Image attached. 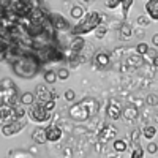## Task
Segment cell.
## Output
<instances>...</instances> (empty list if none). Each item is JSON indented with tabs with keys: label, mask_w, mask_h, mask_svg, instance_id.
Here are the masks:
<instances>
[{
	"label": "cell",
	"mask_w": 158,
	"mask_h": 158,
	"mask_svg": "<svg viewBox=\"0 0 158 158\" xmlns=\"http://www.w3.org/2000/svg\"><path fill=\"white\" fill-rule=\"evenodd\" d=\"M40 57H36L35 54H19L16 52L15 54V59L11 60V67H13V71H15L19 77H25V79H30L33 77L38 71H40Z\"/></svg>",
	"instance_id": "cell-1"
},
{
	"label": "cell",
	"mask_w": 158,
	"mask_h": 158,
	"mask_svg": "<svg viewBox=\"0 0 158 158\" xmlns=\"http://www.w3.org/2000/svg\"><path fill=\"white\" fill-rule=\"evenodd\" d=\"M98 112V103L94 98H84L79 103L70 106L68 115L74 122H85L87 118L94 117Z\"/></svg>",
	"instance_id": "cell-2"
},
{
	"label": "cell",
	"mask_w": 158,
	"mask_h": 158,
	"mask_svg": "<svg viewBox=\"0 0 158 158\" xmlns=\"http://www.w3.org/2000/svg\"><path fill=\"white\" fill-rule=\"evenodd\" d=\"M103 22L101 19V13L98 11H89L79 19V22L73 27V35H85L89 32H94L98 25Z\"/></svg>",
	"instance_id": "cell-3"
},
{
	"label": "cell",
	"mask_w": 158,
	"mask_h": 158,
	"mask_svg": "<svg viewBox=\"0 0 158 158\" xmlns=\"http://www.w3.org/2000/svg\"><path fill=\"white\" fill-rule=\"evenodd\" d=\"M38 0H8V11L18 19L29 16V13L38 6Z\"/></svg>",
	"instance_id": "cell-4"
},
{
	"label": "cell",
	"mask_w": 158,
	"mask_h": 158,
	"mask_svg": "<svg viewBox=\"0 0 158 158\" xmlns=\"http://www.w3.org/2000/svg\"><path fill=\"white\" fill-rule=\"evenodd\" d=\"M29 117L32 118L33 122H36V123H43V122H48L49 118H51V112L46 111L43 101L38 100V103L30 104V108H29Z\"/></svg>",
	"instance_id": "cell-5"
},
{
	"label": "cell",
	"mask_w": 158,
	"mask_h": 158,
	"mask_svg": "<svg viewBox=\"0 0 158 158\" xmlns=\"http://www.w3.org/2000/svg\"><path fill=\"white\" fill-rule=\"evenodd\" d=\"M41 59H46L49 62H62L65 60V52L56 44H48L41 49Z\"/></svg>",
	"instance_id": "cell-6"
},
{
	"label": "cell",
	"mask_w": 158,
	"mask_h": 158,
	"mask_svg": "<svg viewBox=\"0 0 158 158\" xmlns=\"http://www.w3.org/2000/svg\"><path fill=\"white\" fill-rule=\"evenodd\" d=\"M27 125V120L24 118H15L11 122H6L3 127H2V135L3 136H13V135H18L21 133V130Z\"/></svg>",
	"instance_id": "cell-7"
},
{
	"label": "cell",
	"mask_w": 158,
	"mask_h": 158,
	"mask_svg": "<svg viewBox=\"0 0 158 158\" xmlns=\"http://www.w3.org/2000/svg\"><path fill=\"white\" fill-rule=\"evenodd\" d=\"M117 133H118V130H117L114 125L104 123V125L101 127V130H100V133H98V141H100L101 144H106V142L112 141V139L117 136Z\"/></svg>",
	"instance_id": "cell-8"
},
{
	"label": "cell",
	"mask_w": 158,
	"mask_h": 158,
	"mask_svg": "<svg viewBox=\"0 0 158 158\" xmlns=\"http://www.w3.org/2000/svg\"><path fill=\"white\" fill-rule=\"evenodd\" d=\"M104 3H106V6H108L109 10L122 8V16L127 18L131 5H133V0H104Z\"/></svg>",
	"instance_id": "cell-9"
},
{
	"label": "cell",
	"mask_w": 158,
	"mask_h": 158,
	"mask_svg": "<svg viewBox=\"0 0 158 158\" xmlns=\"http://www.w3.org/2000/svg\"><path fill=\"white\" fill-rule=\"evenodd\" d=\"M111 65V56L104 51H98L94 56V67L97 70H106Z\"/></svg>",
	"instance_id": "cell-10"
},
{
	"label": "cell",
	"mask_w": 158,
	"mask_h": 158,
	"mask_svg": "<svg viewBox=\"0 0 158 158\" xmlns=\"http://www.w3.org/2000/svg\"><path fill=\"white\" fill-rule=\"evenodd\" d=\"M106 117L109 120H118L122 117V104L117 100H111V103L106 108Z\"/></svg>",
	"instance_id": "cell-11"
},
{
	"label": "cell",
	"mask_w": 158,
	"mask_h": 158,
	"mask_svg": "<svg viewBox=\"0 0 158 158\" xmlns=\"http://www.w3.org/2000/svg\"><path fill=\"white\" fill-rule=\"evenodd\" d=\"M84 48H85V40L82 38V35H73L71 33V36L68 40V51L79 54L81 51H84Z\"/></svg>",
	"instance_id": "cell-12"
},
{
	"label": "cell",
	"mask_w": 158,
	"mask_h": 158,
	"mask_svg": "<svg viewBox=\"0 0 158 158\" xmlns=\"http://www.w3.org/2000/svg\"><path fill=\"white\" fill-rule=\"evenodd\" d=\"M63 136V130L56 125V123H52L49 127H46V139L48 142H59Z\"/></svg>",
	"instance_id": "cell-13"
},
{
	"label": "cell",
	"mask_w": 158,
	"mask_h": 158,
	"mask_svg": "<svg viewBox=\"0 0 158 158\" xmlns=\"http://www.w3.org/2000/svg\"><path fill=\"white\" fill-rule=\"evenodd\" d=\"M49 19H51V18H49ZM51 24H52V27H54V30H57V32H67V30L70 29L68 21L65 19L63 16H60V15H52Z\"/></svg>",
	"instance_id": "cell-14"
},
{
	"label": "cell",
	"mask_w": 158,
	"mask_h": 158,
	"mask_svg": "<svg viewBox=\"0 0 158 158\" xmlns=\"http://www.w3.org/2000/svg\"><path fill=\"white\" fill-rule=\"evenodd\" d=\"M122 117L128 122H135L136 118L139 117V109L135 104H128V106L122 108Z\"/></svg>",
	"instance_id": "cell-15"
},
{
	"label": "cell",
	"mask_w": 158,
	"mask_h": 158,
	"mask_svg": "<svg viewBox=\"0 0 158 158\" xmlns=\"http://www.w3.org/2000/svg\"><path fill=\"white\" fill-rule=\"evenodd\" d=\"M144 8H146V15L152 21H158V0H147Z\"/></svg>",
	"instance_id": "cell-16"
},
{
	"label": "cell",
	"mask_w": 158,
	"mask_h": 158,
	"mask_svg": "<svg viewBox=\"0 0 158 158\" xmlns=\"http://www.w3.org/2000/svg\"><path fill=\"white\" fill-rule=\"evenodd\" d=\"M35 94H36V97H38L40 101L52 100V98H51V90H49L44 84H38V85L35 87Z\"/></svg>",
	"instance_id": "cell-17"
},
{
	"label": "cell",
	"mask_w": 158,
	"mask_h": 158,
	"mask_svg": "<svg viewBox=\"0 0 158 158\" xmlns=\"http://www.w3.org/2000/svg\"><path fill=\"white\" fill-rule=\"evenodd\" d=\"M133 36V27H131V24L125 22L120 25V29H118V38L122 40V41H127Z\"/></svg>",
	"instance_id": "cell-18"
},
{
	"label": "cell",
	"mask_w": 158,
	"mask_h": 158,
	"mask_svg": "<svg viewBox=\"0 0 158 158\" xmlns=\"http://www.w3.org/2000/svg\"><path fill=\"white\" fill-rule=\"evenodd\" d=\"M10 49H11V43L8 41V40L5 36L0 35V62L5 60L10 54Z\"/></svg>",
	"instance_id": "cell-19"
},
{
	"label": "cell",
	"mask_w": 158,
	"mask_h": 158,
	"mask_svg": "<svg viewBox=\"0 0 158 158\" xmlns=\"http://www.w3.org/2000/svg\"><path fill=\"white\" fill-rule=\"evenodd\" d=\"M32 139H33V142H36V144H46L48 142V139H46V128H35L33 130V133H32Z\"/></svg>",
	"instance_id": "cell-20"
},
{
	"label": "cell",
	"mask_w": 158,
	"mask_h": 158,
	"mask_svg": "<svg viewBox=\"0 0 158 158\" xmlns=\"http://www.w3.org/2000/svg\"><path fill=\"white\" fill-rule=\"evenodd\" d=\"M111 60H115V62H122L127 56H128V49L125 46H120V48H117L111 52Z\"/></svg>",
	"instance_id": "cell-21"
},
{
	"label": "cell",
	"mask_w": 158,
	"mask_h": 158,
	"mask_svg": "<svg viewBox=\"0 0 158 158\" xmlns=\"http://www.w3.org/2000/svg\"><path fill=\"white\" fill-rule=\"evenodd\" d=\"M19 101L22 104H25V106H30V104L35 103V95L32 94V92H24V94L21 95V98H19Z\"/></svg>",
	"instance_id": "cell-22"
},
{
	"label": "cell",
	"mask_w": 158,
	"mask_h": 158,
	"mask_svg": "<svg viewBox=\"0 0 158 158\" xmlns=\"http://www.w3.org/2000/svg\"><path fill=\"white\" fill-rule=\"evenodd\" d=\"M141 131H142V136L146 138V139H149V141H150V139H153V138H155V135H156V128H155V127H152V125H146Z\"/></svg>",
	"instance_id": "cell-23"
},
{
	"label": "cell",
	"mask_w": 158,
	"mask_h": 158,
	"mask_svg": "<svg viewBox=\"0 0 158 158\" xmlns=\"http://www.w3.org/2000/svg\"><path fill=\"white\" fill-rule=\"evenodd\" d=\"M70 15H71L73 19H81V18L84 16V10H82V6L74 5V6H71V10H70Z\"/></svg>",
	"instance_id": "cell-24"
},
{
	"label": "cell",
	"mask_w": 158,
	"mask_h": 158,
	"mask_svg": "<svg viewBox=\"0 0 158 158\" xmlns=\"http://www.w3.org/2000/svg\"><path fill=\"white\" fill-rule=\"evenodd\" d=\"M43 77H44V82H48V84H54V82L57 81V73H56V71H52V70H48V71H44Z\"/></svg>",
	"instance_id": "cell-25"
},
{
	"label": "cell",
	"mask_w": 158,
	"mask_h": 158,
	"mask_svg": "<svg viewBox=\"0 0 158 158\" xmlns=\"http://www.w3.org/2000/svg\"><path fill=\"white\" fill-rule=\"evenodd\" d=\"M131 147H133V150H131V156L133 158H142L144 156V150L141 147V144H131Z\"/></svg>",
	"instance_id": "cell-26"
},
{
	"label": "cell",
	"mask_w": 158,
	"mask_h": 158,
	"mask_svg": "<svg viewBox=\"0 0 158 158\" xmlns=\"http://www.w3.org/2000/svg\"><path fill=\"white\" fill-rule=\"evenodd\" d=\"M141 136H142V131L139 128H135L130 135V139H131V144H141Z\"/></svg>",
	"instance_id": "cell-27"
},
{
	"label": "cell",
	"mask_w": 158,
	"mask_h": 158,
	"mask_svg": "<svg viewBox=\"0 0 158 158\" xmlns=\"http://www.w3.org/2000/svg\"><path fill=\"white\" fill-rule=\"evenodd\" d=\"M127 147H128L127 141H123V139H115L114 141V150L115 152H125Z\"/></svg>",
	"instance_id": "cell-28"
},
{
	"label": "cell",
	"mask_w": 158,
	"mask_h": 158,
	"mask_svg": "<svg viewBox=\"0 0 158 158\" xmlns=\"http://www.w3.org/2000/svg\"><path fill=\"white\" fill-rule=\"evenodd\" d=\"M94 32H95V38H97V40H101V38H104V36H106V33H108V29H106V25L100 24V25H98V27H97Z\"/></svg>",
	"instance_id": "cell-29"
},
{
	"label": "cell",
	"mask_w": 158,
	"mask_h": 158,
	"mask_svg": "<svg viewBox=\"0 0 158 158\" xmlns=\"http://www.w3.org/2000/svg\"><path fill=\"white\" fill-rule=\"evenodd\" d=\"M146 103H147V106H150V108L158 106V95H155V94H149L147 98H146Z\"/></svg>",
	"instance_id": "cell-30"
},
{
	"label": "cell",
	"mask_w": 158,
	"mask_h": 158,
	"mask_svg": "<svg viewBox=\"0 0 158 158\" xmlns=\"http://www.w3.org/2000/svg\"><path fill=\"white\" fill-rule=\"evenodd\" d=\"M136 22H138V25H142V27H147V25H150L152 19H150L147 15H141V16H138Z\"/></svg>",
	"instance_id": "cell-31"
},
{
	"label": "cell",
	"mask_w": 158,
	"mask_h": 158,
	"mask_svg": "<svg viewBox=\"0 0 158 158\" xmlns=\"http://www.w3.org/2000/svg\"><path fill=\"white\" fill-rule=\"evenodd\" d=\"M56 73H57V79H60V81H65V79L70 77V70L68 68H59Z\"/></svg>",
	"instance_id": "cell-32"
},
{
	"label": "cell",
	"mask_w": 158,
	"mask_h": 158,
	"mask_svg": "<svg viewBox=\"0 0 158 158\" xmlns=\"http://www.w3.org/2000/svg\"><path fill=\"white\" fill-rule=\"evenodd\" d=\"M149 48H150V46H149L147 43L142 41V43H139V44L136 46V52H138V54H141V56H144V54L149 51Z\"/></svg>",
	"instance_id": "cell-33"
},
{
	"label": "cell",
	"mask_w": 158,
	"mask_h": 158,
	"mask_svg": "<svg viewBox=\"0 0 158 158\" xmlns=\"http://www.w3.org/2000/svg\"><path fill=\"white\" fill-rule=\"evenodd\" d=\"M146 150L149 152V153H156V150H158V144L156 142H153L152 139L149 141V144L146 146Z\"/></svg>",
	"instance_id": "cell-34"
},
{
	"label": "cell",
	"mask_w": 158,
	"mask_h": 158,
	"mask_svg": "<svg viewBox=\"0 0 158 158\" xmlns=\"http://www.w3.org/2000/svg\"><path fill=\"white\" fill-rule=\"evenodd\" d=\"M65 100H67V101H74V100H76V94H74V90L68 89L67 92H65Z\"/></svg>",
	"instance_id": "cell-35"
},
{
	"label": "cell",
	"mask_w": 158,
	"mask_h": 158,
	"mask_svg": "<svg viewBox=\"0 0 158 158\" xmlns=\"http://www.w3.org/2000/svg\"><path fill=\"white\" fill-rule=\"evenodd\" d=\"M156 54H158V52H156L155 49H150V48H149V51L146 52V54H144V57H147V59H149V60L152 62V59H153V57H155Z\"/></svg>",
	"instance_id": "cell-36"
},
{
	"label": "cell",
	"mask_w": 158,
	"mask_h": 158,
	"mask_svg": "<svg viewBox=\"0 0 158 158\" xmlns=\"http://www.w3.org/2000/svg\"><path fill=\"white\" fill-rule=\"evenodd\" d=\"M133 35H135L136 38H144V36H146V32L138 27V29H133Z\"/></svg>",
	"instance_id": "cell-37"
},
{
	"label": "cell",
	"mask_w": 158,
	"mask_h": 158,
	"mask_svg": "<svg viewBox=\"0 0 158 158\" xmlns=\"http://www.w3.org/2000/svg\"><path fill=\"white\" fill-rule=\"evenodd\" d=\"M73 133H76V135H84V133H87V130L82 128V127H76V128L73 130Z\"/></svg>",
	"instance_id": "cell-38"
},
{
	"label": "cell",
	"mask_w": 158,
	"mask_h": 158,
	"mask_svg": "<svg viewBox=\"0 0 158 158\" xmlns=\"http://www.w3.org/2000/svg\"><path fill=\"white\" fill-rule=\"evenodd\" d=\"M152 44H153L155 48H158V33H155V35L152 36Z\"/></svg>",
	"instance_id": "cell-39"
},
{
	"label": "cell",
	"mask_w": 158,
	"mask_h": 158,
	"mask_svg": "<svg viewBox=\"0 0 158 158\" xmlns=\"http://www.w3.org/2000/svg\"><path fill=\"white\" fill-rule=\"evenodd\" d=\"M152 63H153V67H155V68H158V54L152 59Z\"/></svg>",
	"instance_id": "cell-40"
},
{
	"label": "cell",
	"mask_w": 158,
	"mask_h": 158,
	"mask_svg": "<svg viewBox=\"0 0 158 158\" xmlns=\"http://www.w3.org/2000/svg\"><path fill=\"white\" fill-rule=\"evenodd\" d=\"M84 3H90V2H94V0H82Z\"/></svg>",
	"instance_id": "cell-41"
},
{
	"label": "cell",
	"mask_w": 158,
	"mask_h": 158,
	"mask_svg": "<svg viewBox=\"0 0 158 158\" xmlns=\"http://www.w3.org/2000/svg\"><path fill=\"white\" fill-rule=\"evenodd\" d=\"M0 120H2V109H0Z\"/></svg>",
	"instance_id": "cell-42"
}]
</instances>
